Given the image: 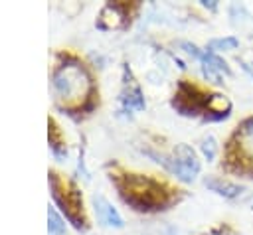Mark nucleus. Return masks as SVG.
<instances>
[{"instance_id":"4468645a","label":"nucleus","mask_w":253,"mask_h":235,"mask_svg":"<svg viewBox=\"0 0 253 235\" xmlns=\"http://www.w3.org/2000/svg\"><path fill=\"white\" fill-rule=\"evenodd\" d=\"M200 150H202L204 158H206L208 162H211V160L217 156V150H219L215 136H213V134H206V136L200 140Z\"/></svg>"},{"instance_id":"20e7f679","label":"nucleus","mask_w":253,"mask_h":235,"mask_svg":"<svg viewBox=\"0 0 253 235\" xmlns=\"http://www.w3.org/2000/svg\"><path fill=\"white\" fill-rule=\"evenodd\" d=\"M152 158H156L158 164H162L172 176H176L180 182L184 184H190L198 178L200 170H202V164H200V158L196 154V150L184 142L176 144L174 150L170 154H152L148 152Z\"/></svg>"},{"instance_id":"7ed1b4c3","label":"nucleus","mask_w":253,"mask_h":235,"mask_svg":"<svg viewBox=\"0 0 253 235\" xmlns=\"http://www.w3.org/2000/svg\"><path fill=\"white\" fill-rule=\"evenodd\" d=\"M47 180H49V190H51L49 194H51L57 209L65 215V219L77 231H85L87 229V219H85L81 190L77 188V184L67 180V178H63L55 170L47 172Z\"/></svg>"},{"instance_id":"f257e3e1","label":"nucleus","mask_w":253,"mask_h":235,"mask_svg":"<svg viewBox=\"0 0 253 235\" xmlns=\"http://www.w3.org/2000/svg\"><path fill=\"white\" fill-rule=\"evenodd\" d=\"M51 95L55 105L71 117H81L95 109L97 87L91 71L79 57L71 53L57 55L51 69Z\"/></svg>"},{"instance_id":"0eeeda50","label":"nucleus","mask_w":253,"mask_h":235,"mask_svg":"<svg viewBox=\"0 0 253 235\" xmlns=\"http://www.w3.org/2000/svg\"><path fill=\"white\" fill-rule=\"evenodd\" d=\"M93 201V211H95V217L101 225L105 227H111V229H123L125 227V221L121 217V213L117 211V207L103 196V194H95L91 197Z\"/></svg>"},{"instance_id":"6e6552de","label":"nucleus","mask_w":253,"mask_h":235,"mask_svg":"<svg viewBox=\"0 0 253 235\" xmlns=\"http://www.w3.org/2000/svg\"><path fill=\"white\" fill-rule=\"evenodd\" d=\"M200 63H202V75L208 81L215 83V85H221L223 83V75H229L231 73L227 61L221 59L215 51H210V49H204Z\"/></svg>"},{"instance_id":"f8f14e48","label":"nucleus","mask_w":253,"mask_h":235,"mask_svg":"<svg viewBox=\"0 0 253 235\" xmlns=\"http://www.w3.org/2000/svg\"><path fill=\"white\" fill-rule=\"evenodd\" d=\"M239 45V39L235 36H223V38H213L210 43H208V49L210 51H233L237 49Z\"/></svg>"},{"instance_id":"423d86ee","label":"nucleus","mask_w":253,"mask_h":235,"mask_svg":"<svg viewBox=\"0 0 253 235\" xmlns=\"http://www.w3.org/2000/svg\"><path fill=\"white\" fill-rule=\"evenodd\" d=\"M128 10H130V4H126V2H109V4H105L99 12L97 28L99 30H113V28L125 26L126 18H128Z\"/></svg>"},{"instance_id":"ddd939ff","label":"nucleus","mask_w":253,"mask_h":235,"mask_svg":"<svg viewBox=\"0 0 253 235\" xmlns=\"http://www.w3.org/2000/svg\"><path fill=\"white\" fill-rule=\"evenodd\" d=\"M237 136H239L243 148L249 152V156H253V118L243 120V124H241V128H239Z\"/></svg>"},{"instance_id":"2eb2a0df","label":"nucleus","mask_w":253,"mask_h":235,"mask_svg":"<svg viewBox=\"0 0 253 235\" xmlns=\"http://www.w3.org/2000/svg\"><path fill=\"white\" fill-rule=\"evenodd\" d=\"M202 6H206V8H210V10H215V8H217V4H215L213 0H202Z\"/></svg>"},{"instance_id":"dca6fc26","label":"nucleus","mask_w":253,"mask_h":235,"mask_svg":"<svg viewBox=\"0 0 253 235\" xmlns=\"http://www.w3.org/2000/svg\"><path fill=\"white\" fill-rule=\"evenodd\" d=\"M211 235H213V233H211Z\"/></svg>"},{"instance_id":"9d476101","label":"nucleus","mask_w":253,"mask_h":235,"mask_svg":"<svg viewBox=\"0 0 253 235\" xmlns=\"http://www.w3.org/2000/svg\"><path fill=\"white\" fill-rule=\"evenodd\" d=\"M47 138H49V146H51V152L61 158L65 154V140L61 136V128L57 126V122L49 117L47 118Z\"/></svg>"},{"instance_id":"9b49d317","label":"nucleus","mask_w":253,"mask_h":235,"mask_svg":"<svg viewBox=\"0 0 253 235\" xmlns=\"http://www.w3.org/2000/svg\"><path fill=\"white\" fill-rule=\"evenodd\" d=\"M65 219L61 217V213L49 205L47 207V233L49 235H65Z\"/></svg>"},{"instance_id":"1a4fd4ad","label":"nucleus","mask_w":253,"mask_h":235,"mask_svg":"<svg viewBox=\"0 0 253 235\" xmlns=\"http://www.w3.org/2000/svg\"><path fill=\"white\" fill-rule=\"evenodd\" d=\"M204 184H206V188H210L211 192H215L217 196H223V197H227V199H233V197H237V196L243 192V188H241L239 184H233V182L223 180V178H217V176L206 178Z\"/></svg>"},{"instance_id":"f03ea898","label":"nucleus","mask_w":253,"mask_h":235,"mask_svg":"<svg viewBox=\"0 0 253 235\" xmlns=\"http://www.w3.org/2000/svg\"><path fill=\"white\" fill-rule=\"evenodd\" d=\"M111 180L115 182L123 201L136 211H158L172 201V190L150 176L121 172L113 174Z\"/></svg>"},{"instance_id":"39448f33","label":"nucleus","mask_w":253,"mask_h":235,"mask_svg":"<svg viewBox=\"0 0 253 235\" xmlns=\"http://www.w3.org/2000/svg\"><path fill=\"white\" fill-rule=\"evenodd\" d=\"M119 103L125 113H140L146 107L144 93L128 65H125V69H123V85H121V93H119Z\"/></svg>"}]
</instances>
